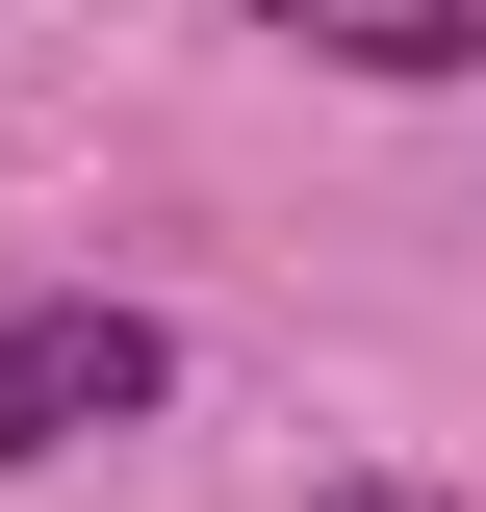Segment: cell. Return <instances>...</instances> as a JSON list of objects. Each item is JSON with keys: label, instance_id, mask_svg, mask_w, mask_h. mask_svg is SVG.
Instances as JSON below:
<instances>
[{"label": "cell", "instance_id": "6da1fadb", "mask_svg": "<svg viewBox=\"0 0 486 512\" xmlns=\"http://www.w3.org/2000/svg\"><path fill=\"white\" fill-rule=\"evenodd\" d=\"M154 308H0V461H77V436H128L154 410Z\"/></svg>", "mask_w": 486, "mask_h": 512}, {"label": "cell", "instance_id": "7a4b0ae2", "mask_svg": "<svg viewBox=\"0 0 486 512\" xmlns=\"http://www.w3.org/2000/svg\"><path fill=\"white\" fill-rule=\"evenodd\" d=\"M256 26H307V52H359V77H461L486 52V0H256Z\"/></svg>", "mask_w": 486, "mask_h": 512}]
</instances>
